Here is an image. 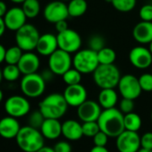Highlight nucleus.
Listing matches in <instances>:
<instances>
[{
	"label": "nucleus",
	"mask_w": 152,
	"mask_h": 152,
	"mask_svg": "<svg viewBox=\"0 0 152 152\" xmlns=\"http://www.w3.org/2000/svg\"><path fill=\"white\" fill-rule=\"evenodd\" d=\"M68 106L78 108L81 104H82L88 97V93L86 88L81 85H73L67 86L63 94Z\"/></svg>",
	"instance_id": "obj_16"
},
{
	"label": "nucleus",
	"mask_w": 152,
	"mask_h": 152,
	"mask_svg": "<svg viewBox=\"0 0 152 152\" xmlns=\"http://www.w3.org/2000/svg\"><path fill=\"white\" fill-rule=\"evenodd\" d=\"M82 125V133L83 136L87 137H94L99 131V126L97 121H91V122H84Z\"/></svg>",
	"instance_id": "obj_34"
},
{
	"label": "nucleus",
	"mask_w": 152,
	"mask_h": 152,
	"mask_svg": "<svg viewBox=\"0 0 152 152\" xmlns=\"http://www.w3.org/2000/svg\"><path fill=\"white\" fill-rule=\"evenodd\" d=\"M17 66L21 73L23 75L37 73L40 66V60L39 56L32 51L25 52L22 53V56L20 59Z\"/></svg>",
	"instance_id": "obj_18"
},
{
	"label": "nucleus",
	"mask_w": 152,
	"mask_h": 152,
	"mask_svg": "<svg viewBox=\"0 0 152 152\" xmlns=\"http://www.w3.org/2000/svg\"><path fill=\"white\" fill-rule=\"evenodd\" d=\"M56 37L59 49L69 53H75L81 50L82 41L80 34L77 31L67 28L66 30L58 33Z\"/></svg>",
	"instance_id": "obj_10"
},
{
	"label": "nucleus",
	"mask_w": 152,
	"mask_h": 152,
	"mask_svg": "<svg viewBox=\"0 0 152 152\" xmlns=\"http://www.w3.org/2000/svg\"><path fill=\"white\" fill-rule=\"evenodd\" d=\"M46 83L41 74L33 73L23 75L20 86L24 96L28 98H38L44 94Z\"/></svg>",
	"instance_id": "obj_7"
},
{
	"label": "nucleus",
	"mask_w": 152,
	"mask_h": 152,
	"mask_svg": "<svg viewBox=\"0 0 152 152\" xmlns=\"http://www.w3.org/2000/svg\"><path fill=\"white\" fill-rule=\"evenodd\" d=\"M61 1H64V2H65V1H70V0H61Z\"/></svg>",
	"instance_id": "obj_55"
},
{
	"label": "nucleus",
	"mask_w": 152,
	"mask_h": 152,
	"mask_svg": "<svg viewBox=\"0 0 152 152\" xmlns=\"http://www.w3.org/2000/svg\"><path fill=\"white\" fill-rule=\"evenodd\" d=\"M140 86L144 92H152V74L144 73L139 77Z\"/></svg>",
	"instance_id": "obj_36"
},
{
	"label": "nucleus",
	"mask_w": 152,
	"mask_h": 152,
	"mask_svg": "<svg viewBox=\"0 0 152 152\" xmlns=\"http://www.w3.org/2000/svg\"><path fill=\"white\" fill-rule=\"evenodd\" d=\"M104 47H105V39L102 36L93 35L89 39V48L90 49L98 53Z\"/></svg>",
	"instance_id": "obj_35"
},
{
	"label": "nucleus",
	"mask_w": 152,
	"mask_h": 152,
	"mask_svg": "<svg viewBox=\"0 0 152 152\" xmlns=\"http://www.w3.org/2000/svg\"><path fill=\"white\" fill-rule=\"evenodd\" d=\"M4 110L10 117L20 118L30 113V104L28 99L22 95H12L4 102Z\"/></svg>",
	"instance_id": "obj_9"
},
{
	"label": "nucleus",
	"mask_w": 152,
	"mask_h": 152,
	"mask_svg": "<svg viewBox=\"0 0 152 152\" xmlns=\"http://www.w3.org/2000/svg\"><path fill=\"white\" fill-rule=\"evenodd\" d=\"M82 73L78 71L74 68H71L69 70H67L63 76V80L67 86H73V85H77L81 84L82 81Z\"/></svg>",
	"instance_id": "obj_31"
},
{
	"label": "nucleus",
	"mask_w": 152,
	"mask_h": 152,
	"mask_svg": "<svg viewBox=\"0 0 152 152\" xmlns=\"http://www.w3.org/2000/svg\"><path fill=\"white\" fill-rule=\"evenodd\" d=\"M149 45H150V46H149V49H150L151 53H152V41H151V43H150V44H149Z\"/></svg>",
	"instance_id": "obj_53"
},
{
	"label": "nucleus",
	"mask_w": 152,
	"mask_h": 152,
	"mask_svg": "<svg viewBox=\"0 0 152 152\" xmlns=\"http://www.w3.org/2000/svg\"><path fill=\"white\" fill-rule=\"evenodd\" d=\"M125 129L132 132H138L142 125V120L140 115L135 112L125 114L124 117Z\"/></svg>",
	"instance_id": "obj_26"
},
{
	"label": "nucleus",
	"mask_w": 152,
	"mask_h": 152,
	"mask_svg": "<svg viewBox=\"0 0 152 152\" xmlns=\"http://www.w3.org/2000/svg\"><path fill=\"white\" fill-rule=\"evenodd\" d=\"M5 52H6V49L4 48V46L3 45L0 44V63H2L3 61H4Z\"/></svg>",
	"instance_id": "obj_45"
},
{
	"label": "nucleus",
	"mask_w": 152,
	"mask_h": 152,
	"mask_svg": "<svg viewBox=\"0 0 152 152\" xmlns=\"http://www.w3.org/2000/svg\"><path fill=\"white\" fill-rule=\"evenodd\" d=\"M106 2H108V3H111L112 2V0H105Z\"/></svg>",
	"instance_id": "obj_54"
},
{
	"label": "nucleus",
	"mask_w": 152,
	"mask_h": 152,
	"mask_svg": "<svg viewBox=\"0 0 152 152\" xmlns=\"http://www.w3.org/2000/svg\"><path fill=\"white\" fill-rule=\"evenodd\" d=\"M3 78L8 82H14L22 74L18 66L14 64H7L3 69H2Z\"/></svg>",
	"instance_id": "obj_30"
},
{
	"label": "nucleus",
	"mask_w": 152,
	"mask_h": 152,
	"mask_svg": "<svg viewBox=\"0 0 152 152\" xmlns=\"http://www.w3.org/2000/svg\"><path fill=\"white\" fill-rule=\"evenodd\" d=\"M116 148L119 152H138L141 149V136L137 132L125 130L116 138Z\"/></svg>",
	"instance_id": "obj_13"
},
{
	"label": "nucleus",
	"mask_w": 152,
	"mask_h": 152,
	"mask_svg": "<svg viewBox=\"0 0 152 152\" xmlns=\"http://www.w3.org/2000/svg\"><path fill=\"white\" fill-rule=\"evenodd\" d=\"M27 19L22 7H12L4 16L5 27L11 31H17L21 28L26 24Z\"/></svg>",
	"instance_id": "obj_17"
},
{
	"label": "nucleus",
	"mask_w": 152,
	"mask_h": 152,
	"mask_svg": "<svg viewBox=\"0 0 152 152\" xmlns=\"http://www.w3.org/2000/svg\"><path fill=\"white\" fill-rule=\"evenodd\" d=\"M119 110L124 115L133 112V110H134V102H133V100L127 99V98H123L121 100L120 103H119Z\"/></svg>",
	"instance_id": "obj_37"
},
{
	"label": "nucleus",
	"mask_w": 152,
	"mask_h": 152,
	"mask_svg": "<svg viewBox=\"0 0 152 152\" xmlns=\"http://www.w3.org/2000/svg\"><path fill=\"white\" fill-rule=\"evenodd\" d=\"M73 58L71 53L57 49L48 56V69L56 76H63L72 68Z\"/></svg>",
	"instance_id": "obj_8"
},
{
	"label": "nucleus",
	"mask_w": 152,
	"mask_h": 152,
	"mask_svg": "<svg viewBox=\"0 0 152 152\" xmlns=\"http://www.w3.org/2000/svg\"><path fill=\"white\" fill-rule=\"evenodd\" d=\"M62 135L68 141L76 142L83 136L82 125L73 119H68L62 124Z\"/></svg>",
	"instance_id": "obj_21"
},
{
	"label": "nucleus",
	"mask_w": 152,
	"mask_h": 152,
	"mask_svg": "<svg viewBox=\"0 0 152 152\" xmlns=\"http://www.w3.org/2000/svg\"><path fill=\"white\" fill-rule=\"evenodd\" d=\"M55 27H56V30L57 31V33H61L65 30H66L68 28V24L66 22V20H60L58 22H56L55 24Z\"/></svg>",
	"instance_id": "obj_42"
},
{
	"label": "nucleus",
	"mask_w": 152,
	"mask_h": 152,
	"mask_svg": "<svg viewBox=\"0 0 152 152\" xmlns=\"http://www.w3.org/2000/svg\"><path fill=\"white\" fill-rule=\"evenodd\" d=\"M22 126L17 118L7 116L0 119V136L4 139H15Z\"/></svg>",
	"instance_id": "obj_20"
},
{
	"label": "nucleus",
	"mask_w": 152,
	"mask_h": 152,
	"mask_svg": "<svg viewBox=\"0 0 152 152\" xmlns=\"http://www.w3.org/2000/svg\"><path fill=\"white\" fill-rule=\"evenodd\" d=\"M53 149L55 152H72L71 144L65 141H61L56 142Z\"/></svg>",
	"instance_id": "obj_41"
},
{
	"label": "nucleus",
	"mask_w": 152,
	"mask_h": 152,
	"mask_svg": "<svg viewBox=\"0 0 152 152\" xmlns=\"http://www.w3.org/2000/svg\"><path fill=\"white\" fill-rule=\"evenodd\" d=\"M68 104L63 94L54 93L46 96L39 104V110L45 118L59 119L65 116Z\"/></svg>",
	"instance_id": "obj_3"
},
{
	"label": "nucleus",
	"mask_w": 152,
	"mask_h": 152,
	"mask_svg": "<svg viewBox=\"0 0 152 152\" xmlns=\"http://www.w3.org/2000/svg\"><path fill=\"white\" fill-rule=\"evenodd\" d=\"M2 79H3V74H2V69H0V83L2 81Z\"/></svg>",
	"instance_id": "obj_52"
},
{
	"label": "nucleus",
	"mask_w": 152,
	"mask_h": 152,
	"mask_svg": "<svg viewBox=\"0 0 152 152\" xmlns=\"http://www.w3.org/2000/svg\"><path fill=\"white\" fill-rule=\"evenodd\" d=\"M37 152H55L53 148L47 147V146H43L41 149H39Z\"/></svg>",
	"instance_id": "obj_48"
},
{
	"label": "nucleus",
	"mask_w": 152,
	"mask_h": 152,
	"mask_svg": "<svg viewBox=\"0 0 152 152\" xmlns=\"http://www.w3.org/2000/svg\"><path fill=\"white\" fill-rule=\"evenodd\" d=\"M124 117L125 115L119 109L112 108L103 110L97 122L100 131L108 134L109 138H116L125 130Z\"/></svg>",
	"instance_id": "obj_1"
},
{
	"label": "nucleus",
	"mask_w": 152,
	"mask_h": 152,
	"mask_svg": "<svg viewBox=\"0 0 152 152\" xmlns=\"http://www.w3.org/2000/svg\"><path fill=\"white\" fill-rule=\"evenodd\" d=\"M40 34L38 28L30 23H26L17 31H15V43L24 52L36 50Z\"/></svg>",
	"instance_id": "obj_6"
},
{
	"label": "nucleus",
	"mask_w": 152,
	"mask_h": 152,
	"mask_svg": "<svg viewBox=\"0 0 152 152\" xmlns=\"http://www.w3.org/2000/svg\"><path fill=\"white\" fill-rule=\"evenodd\" d=\"M111 4L116 10L122 12H128L135 8L137 0H112Z\"/></svg>",
	"instance_id": "obj_32"
},
{
	"label": "nucleus",
	"mask_w": 152,
	"mask_h": 152,
	"mask_svg": "<svg viewBox=\"0 0 152 152\" xmlns=\"http://www.w3.org/2000/svg\"><path fill=\"white\" fill-rule=\"evenodd\" d=\"M151 121H152V111H151Z\"/></svg>",
	"instance_id": "obj_56"
},
{
	"label": "nucleus",
	"mask_w": 152,
	"mask_h": 152,
	"mask_svg": "<svg viewBox=\"0 0 152 152\" xmlns=\"http://www.w3.org/2000/svg\"><path fill=\"white\" fill-rule=\"evenodd\" d=\"M151 74H152V71H151Z\"/></svg>",
	"instance_id": "obj_57"
},
{
	"label": "nucleus",
	"mask_w": 152,
	"mask_h": 152,
	"mask_svg": "<svg viewBox=\"0 0 152 152\" xmlns=\"http://www.w3.org/2000/svg\"><path fill=\"white\" fill-rule=\"evenodd\" d=\"M133 37L142 45L150 44L152 41V21H140L133 29Z\"/></svg>",
	"instance_id": "obj_22"
},
{
	"label": "nucleus",
	"mask_w": 152,
	"mask_h": 152,
	"mask_svg": "<svg viewBox=\"0 0 152 152\" xmlns=\"http://www.w3.org/2000/svg\"><path fill=\"white\" fill-rule=\"evenodd\" d=\"M3 99H4V94H3V92H2V90L0 89V103L2 102V101H3Z\"/></svg>",
	"instance_id": "obj_50"
},
{
	"label": "nucleus",
	"mask_w": 152,
	"mask_h": 152,
	"mask_svg": "<svg viewBox=\"0 0 152 152\" xmlns=\"http://www.w3.org/2000/svg\"><path fill=\"white\" fill-rule=\"evenodd\" d=\"M109 136L106 134L104 132L99 131L94 137H93V143L95 146L99 147H106L108 142Z\"/></svg>",
	"instance_id": "obj_39"
},
{
	"label": "nucleus",
	"mask_w": 152,
	"mask_h": 152,
	"mask_svg": "<svg viewBox=\"0 0 152 152\" xmlns=\"http://www.w3.org/2000/svg\"><path fill=\"white\" fill-rule=\"evenodd\" d=\"M141 147H142V149L152 150L151 132H147L141 137Z\"/></svg>",
	"instance_id": "obj_40"
},
{
	"label": "nucleus",
	"mask_w": 152,
	"mask_h": 152,
	"mask_svg": "<svg viewBox=\"0 0 152 152\" xmlns=\"http://www.w3.org/2000/svg\"><path fill=\"white\" fill-rule=\"evenodd\" d=\"M90 152H109V151L106 147H99V146H94Z\"/></svg>",
	"instance_id": "obj_47"
},
{
	"label": "nucleus",
	"mask_w": 152,
	"mask_h": 152,
	"mask_svg": "<svg viewBox=\"0 0 152 152\" xmlns=\"http://www.w3.org/2000/svg\"><path fill=\"white\" fill-rule=\"evenodd\" d=\"M44 120H45V118L42 115V113L39 111V110H35L31 112L28 118V126L37 128V129H40Z\"/></svg>",
	"instance_id": "obj_33"
},
{
	"label": "nucleus",
	"mask_w": 152,
	"mask_h": 152,
	"mask_svg": "<svg viewBox=\"0 0 152 152\" xmlns=\"http://www.w3.org/2000/svg\"><path fill=\"white\" fill-rule=\"evenodd\" d=\"M92 74L95 84L100 89L116 88L122 77L120 70L115 64H99Z\"/></svg>",
	"instance_id": "obj_4"
},
{
	"label": "nucleus",
	"mask_w": 152,
	"mask_h": 152,
	"mask_svg": "<svg viewBox=\"0 0 152 152\" xmlns=\"http://www.w3.org/2000/svg\"><path fill=\"white\" fill-rule=\"evenodd\" d=\"M7 5H6V4L4 2V1H2V0H0V17H2V18H4V16L5 15V13L7 12Z\"/></svg>",
	"instance_id": "obj_44"
},
{
	"label": "nucleus",
	"mask_w": 152,
	"mask_h": 152,
	"mask_svg": "<svg viewBox=\"0 0 152 152\" xmlns=\"http://www.w3.org/2000/svg\"><path fill=\"white\" fill-rule=\"evenodd\" d=\"M138 152H152V150H146V149H141Z\"/></svg>",
	"instance_id": "obj_51"
},
{
	"label": "nucleus",
	"mask_w": 152,
	"mask_h": 152,
	"mask_svg": "<svg viewBox=\"0 0 152 152\" xmlns=\"http://www.w3.org/2000/svg\"><path fill=\"white\" fill-rule=\"evenodd\" d=\"M41 76H42V77L44 78V80H45L46 82H49V81H51V80L53 79L55 74L48 69L44 70V71L42 72Z\"/></svg>",
	"instance_id": "obj_43"
},
{
	"label": "nucleus",
	"mask_w": 152,
	"mask_h": 152,
	"mask_svg": "<svg viewBox=\"0 0 152 152\" xmlns=\"http://www.w3.org/2000/svg\"><path fill=\"white\" fill-rule=\"evenodd\" d=\"M22 53H22V50L19 46H17V45L11 46L8 49H6L4 61L7 64H14V65H17L18 62H19V61H20V59L22 56Z\"/></svg>",
	"instance_id": "obj_29"
},
{
	"label": "nucleus",
	"mask_w": 152,
	"mask_h": 152,
	"mask_svg": "<svg viewBox=\"0 0 152 152\" xmlns=\"http://www.w3.org/2000/svg\"><path fill=\"white\" fill-rule=\"evenodd\" d=\"M10 1L14 4H22L25 0H10Z\"/></svg>",
	"instance_id": "obj_49"
},
{
	"label": "nucleus",
	"mask_w": 152,
	"mask_h": 152,
	"mask_svg": "<svg viewBox=\"0 0 152 152\" xmlns=\"http://www.w3.org/2000/svg\"><path fill=\"white\" fill-rule=\"evenodd\" d=\"M22 9L27 18H36L40 12V3L39 0H25L22 4Z\"/></svg>",
	"instance_id": "obj_27"
},
{
	"label": "nucleus",
	"mask_w": 152,
	"mask_h": 152,
	"mask_svg": "<svg viewBox=\"0 0 152 152\" xmlns=\"http://www.w3.org/2000/svg\"><path fill=\"white\" fill-rule=\"evenodd\" d=\"M17 146L23 152H37L45 146V138L39 129L25 126L15 137Z\"/></svg>",
	"instance_id": "obj_2"
},
{
	"label": "nucleus",
	"mask_w": 152,
	"mask_h": 152,
	"mask_svg": "<svg viewBox=\"0 0 152 152\" xmlns=\"http://www.w3.org/2000/svg\"><path fill=\"white\" fill-rule=\"evenodd\" d=\"M43 16L47 22L54 24L60 20H66L69 17L67 4L61 0L52 1L45 6Z\"/></svg>",
	"instance_id": "obj_12"
},
{
	"label": "nucleus",
	"mask_w": 152,
	"mask_h": 152,
	"mask_svg": "<svg viewBox=\"0 0 152 152\" xmlns=\"http://www.w3.org/2000/svg\"><path fill=\"white\" fill-rule=\"evenodd\" d=\"M129 61L136 69H145L151 66L152 53L149 48L142 45H138L130 51Z\"/></svg>",
	"instance_id": "obj_14"
},
{
	"label": "nucleus",
	"mask_w": 152,
	"mask_h": 152,
	"mask_svg": "<svg viewBox=\"0 0 152 152\" xmlns=\"http://www.w3.org/2000/svg\"><path fill=\"white\" fill-rule=\"evenodd\" d=\"M39 130L45 139L56 140L62 135V124L59 119L45 118Z\"/></svg>",
	"instance_id": "obj_23"
},
{
	"label": "nucleus",
	"mask_w": 152,
	"mask_h": 152,
	"mask_svg": "<svg viewBox=\"0 0 152 152\" xmlns=\"http://www.w3.org/2000/svg\"><path fill=\"white\" fill-rule=\"evenodd\" d=\"M99 61L97 52L88 48L75 53L73 57V66L82 74L93 73L99 67Z\"/></svg>",
	"instance_id": "obj_5"
},
{
	"label": "nucleus",
	"mask_w": 152,
	"mask_h": 152,
	"mask_svg": "<svg viewBox=\"0 0 152 152\" xmlns=\"http://www.w3.org/2000/svg\"><path fill=\"white\" fill-rule=\"evenodd\" d=\"M67 8L70 17L78 18L87 12L88 3L86 0H70L67 4Z\"/></svg>",
	"instance_id": "obj_25"
},
{
	"label": "nucleus",
	"mask_w": 152,
	"mask_h": 152,
	"mask_svg": "<svg viewBox=\"0 0 152 152\" xmlns=\"http://www.w3.org/2000/svg\"><path fill=\"white\" fill-rule=\"evenodd\" d=\"M118 102V94L116 92L115 88L101 89L99 94L98 102L103 110L116 108V105Z\"/></svg>",
	"instance_id": "obj_24"
},
{
	"label": "nucleus",
	"mask_w": 152,
	"mask_h": 152,
	"mask_svg": "<svg viewBox=\"0 0 152 152\" xmlns=\"http://www.w3.org/2000/svg\"><path fill=\"white\" fill-rule=\"evenodd\" d=\"M97 53H98V59L99 64H103V65L114 64V62L116 60V53L115 50H113L110 47L105 46Z\"/></svg>",
	"instance_id": "obj_28"
},
{
	"label": "nucleus",
	"mask_w": 152,
	"mask_h": 152,
	"mask_svg": "<svg viewBox=\"0 0 152 152\" xmlns=\"http://www.w3.org/2000/svg\"><path fill=\"white\" fill-rule=\"evenodd\" d=\"M58 49L57 37L52 33H45L40 35L36 50L42 56H50Z\"/></svg>",
	"instance_id": "obj_19"
},
{
	"label": "nucleus",
	"mask_w": 152,
	"mask_h": 152,
	"mask_svg": "<svg viewBox=\"0 0 152 152\" xmlns=\"http://www.w3.org/2000/svg\"><path fill=\"white\" fill-rule=\"evenodd\" d=\"M5 29H7V28H6V27H5V23H4V18L0 17V37L4 35Z\"/></svg>",
	"instance_id": "obj_46"
},
{
	"label": "nucleus",
	"mask_w": 152,
	"mask_h": 152,
	"mask_svg": "<svg viewBox=\"0 0 152 152\" xmlns=\"http://www.w3.org/2000/svg\"><path fill=\"white\" fill-rule=\"evenodd\" d=\"M117 87L123 98H127L133 101L139 98L142 92L139 78L132 74H126L121 77Z\"/></svg>",
	"instance_id": "obj_11"
},
{
	"label": "nucleus",
	"mask_w": 152,
	"mask_h": 152,
	"mask_svg": "<svg viewBox=\"0 0 152 152\" xmlns=\"http://www.w3.org/2000/svg\"><path fill=\"white\" fill-rule=\"evenodd\" d=\"M98 102L92 100H86L82 104L77 108V116L83 123L98 121L102 110Z\"/></svg>",
	"instance_id": "obj_15"
},
{
	"label": "nucleus",
	"mask_w": 152,
	"mask_h": 152,
	"mask_svg": "<svg viewBox=\"0 0 152 152\" xmlns=\"http://www.w3.org/2000/svg\"><path fill=\"white\" fill-rule=\"evenodd\" d=\"M142 20L144 21H152V4H147L141 7L139 12Z\"/></svg>",
	"instance_id": "obj_38"
}]
</instances>
